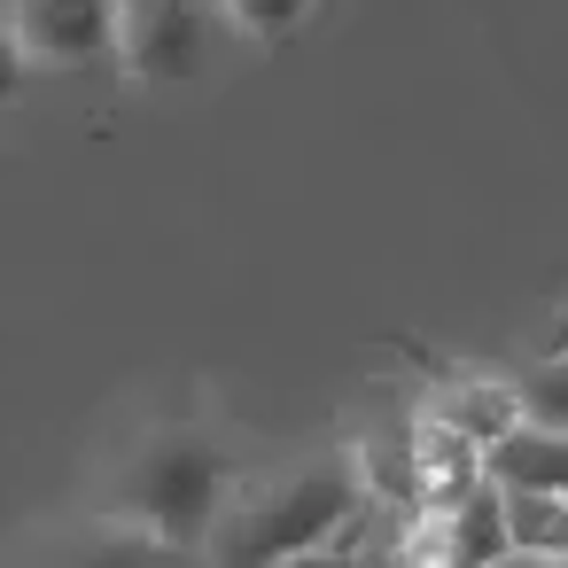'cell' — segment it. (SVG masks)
I'll return each instance as SVG.
<instances>
[{
    "label": "cell",
    "mask_w": 568,
    "mask_h": 568,
    "mask_svg": "<svg viewBox=\"0 0 568 568\" xmlns=\"http://www.w3.org/2000/svg\"><path fill=\"white\" fill-rule=\"evenodd\" d=\"M366 506H374V490L358 475V452L335 444V452H312L304 467L242 475V490L226 498L203 560L211 568H288V560H312V552L343 545L366 521Z\"/></svg>",
    "instance_id": "obj_1"
},
{
    "label": "cell",
    "mask_w": 568,
    "mask_h": 568,
    "mask_svg": "<svg viewBox=\"0 0 568 568\" xmlns=\"http://www.w3.org/2000/svg\"><path fill=\"white\" fill-rule=\"evenodd\" d=\"M234 490H242V452H226V444H219L211 428H195V420H164V428H149V436L110 467L102 506L125 514V521H141V529H156V537L180 545V552H203Z\"/></svg>",
    "instance_id": "obj_2"
},
{
    "label": "cell",
    "mask_w": 568,
    "mask_h": 568,
    "mask_svg": "<svg viewBox=\"0 0 568 568\" xmlns=\"http://www.w3.org/2000/svg\"><path fill=\"white\" fill-rule=\"evenodd\" d=\"M226 48H250L226 17V0H125V71L141 87H195L219 71Z\"/></svg>",
    "instance_id": "obj_3"
},
{
    "label": "cell",
    "mask_w": 568,
    "mask_h": 568,
    "mask_svg": "<svg viewBox=\"0 0 568 568\" xmlns=\"http://www.w3.org/2000/svg\"><path fill=\"white\" fill-rule=\"evenodd\" d=\"M0 9L32 48V63H55V71H94L125 40V0H0Z\"/></svg>",
    "instance_id": "obj_4"
},
{
    "label": "cell",
    "mask_w": 568,
    "mask_h": 568,
    "mask_svg": "<svg viewBox=\"0 0 568 568\" xmlns=\"http://www.w3.org/2000/svg\"><path fill=\"white\" fill-rule=\"evenodd\" d=\"M172 560H187L180 545H164L156 529H141V521H125V514H87V521H63L24 568H172Z\"/></svg>",
    "instance_id": "obj_5"
},
{
    "label": "cell",
    "mask_w": 568,
    "mask_h": 568,
    "mask_svg": "<svg viewBox=\"0 0 568 568\" xmlns=\"http://www.w3.org/2000/svg\"><path fill=\"white\" fill-rule=\"evenodd\" d=\"M428 389H420V413H436V420H452L459 436H475L483 452L498 444V436H514L521 428V389H514V374L506 382H490V374H459V366H436L428 358Z\"/></svg>",
    "instance_id": "obj_6"
},
{
    "label": "cell",
    "mask_w": 568,
    "mask_h": 568,
    "mask_svg": "<svg viewBox=\"0 0 568 568\" xmlns=\"http://www.w3.org/2000/svg\"><path fill=\"white\" fill-rule=\"evenodd\" d=\"M490 475H498L506 490H552V498H568V428L521 420L514 436L490 444Z\"/></svg>",
    "instance_id": "obj_7"
},
{
    "label": "cell",
    "mask_w": 568,
    "mask_h": 568,
    "mask_svg": "<svg viewBox=\"0 0 568 568\" xmlns=\"http://www.w3.org/2000/svg\"><path fill=\"white\" fill-rule=\"evenodd\" d=\"M514 389H521V420H537V428H568V343H545V358L521 366Z\"/></svg>",
    "instance_id": "obj_8"
},
{
    "label": "cell",
    "mask_w": 568,
    "mask_h": 568,
    "mask_svg": "<svg viewBox=\"0 0 568 568\" xmlns=\"http://www.w3.org/2000/svg\"><path fill=\"white\" fill-rule=\"evenodd\" d=\"M320 9V0H226V17L250 48H281L288 32H304V17Z\"/></svg>",
    "instance_id": "obj_9"
},
{
    "label": "cell",
    "mask_w": 568,
    "mask_h": 568,
    "mask_svg": "<svg viewBox=\"0 0 568 568\" xmlns=\"http://www.w3.org/2000/svg\"><path fill=\"white\" fill-rule=\"evenodd\" d=\"M24 71H32V48L17 40V24H9V9H0V110H9V102L24 94Z\"/></svg>",
    "instance_id": "obj_10"
},
{
    "label": "cell",
    "mask_w": 568,
    "mask_h": 568,
    "mask_svg": "<svg viewBox=\"0 0 568 568\" xmlns=\"http://www.w3.org/2000/svg\"><path fill=\"white\" fill-rule=\"evenodd\" d=\"M288 568H358V552H351V537H343V545H327V552H312V560H288Z\"/></svg>",
    "instance_id": "obj_11"
},
{
    "label": "cell",
    "mask_w": 568,
    "mask_h": 568,
    "mask_svg": "<svg viewBox=\"0 0 568 568\" xmlns=\"http://www.w3.org/2000/svg\"><path fill=\"white\" fill-rule=\"evenodd\" d=\"M506 568H568V552H514Z\"/></svg>",
    "instance_id": "obj_12"
},
{
    "label": "cell",
    "mask_w": 568,
    "mask_h": 568,
    "mask_svg": "<svg viewBox=\"0 0 568 568\" xmlns=\"http://www.w3.org/2000/svg\"><path fill=\"white\" fill-rule=\"evenodd\" d=\"M545 343H568V312H560V320H552V327H545Z\"/></svg>",
    "instance_id": "obj_13"
},
{
    "label": "cell",
    "mask_w": 568,
    "mask_h": 568,
    "mask_svg": "<svg viewBox=\"0 0 568 568\" xmlns=\"http://www.w3.org/2000/svg\"><path fill=\"white\" fill-rule=\"evenodd\" d=\"M172 568H211V560H203V552H187V560H172Z\"/></svg>",
    "instance_id": "obj_14"
}]
</instances>
